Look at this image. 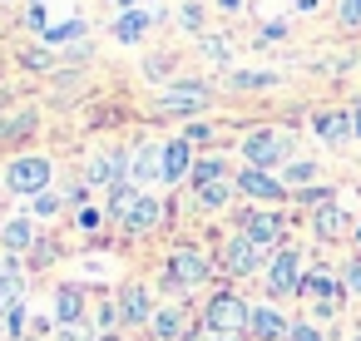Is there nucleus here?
<instances>
[{"label":"nucleus","mask_w":361,"mask_h":341,"mask_svg":"<svg viewBox=\"0 0 361 341\" xmlns=\"http://www.w3.org/2000/svg\"><path fill=\"white\" fill-rule=\"evenodd\" d=\"M247 316H252V306H247L238 292H218V297L208 302V311H203V326H208L218 341H233V336L247 331Z\"/></svg>","instance_id":"f257e3e1"},{"label":"nucleus","mask_w":361,"mask_h":341,"mask_svg":"<svg viewBox=\"0 0 361 341\" xmlns=\"http://www.w3.org/2000/svg\"><path fill=\"white\" fill-rule=\"evenodd\" d=\"M287 154H292V139H287L282 129H257V134H247V144H243L247 168H262V173H272L277 163H287Z\"/></svg>","instance_id":"f03ea898"},{"label":"nucleus","mask_w":361,"mask_h":341,"mask_svg":"<svg viewBox=\"0 0 361 341\" xmlns=\"http://www.w3.org/2000/svg\"><path fill=\"white\" fill-rule=\"evenodd\" d=\"M6 188H11V193H25V198H40V193L50 188V159L20 154V159L6 168Z\"/></svg>","instance_id":"7ed1b4c3"},{"label":"nucleus","mask_w":361,"mask_h":341,"mask_svg":"<svg viewBox=\"0 0 361 341\" xmlns=\"http://www.w3.org/2000/svg\"><path fill=\"white\" fill-rule=\"evenodd\" d=\"M208 252L203 247H178L173 257H169V287L173 292H188V287H198V282H208Z\"/></svg>","instance_id":"20e7f679"},{"label":"nucleus","mask_w":361,"mask_h":341,"mask_svg":"<svg viewBox=\"0 0 361 341\" xmlns=\"http://www.w3.org/2000/svg\"><path fill=\"white\" fill-rule=\"evenodd\" d=\"M203 104H208V85L198 80H178L159 94V114H198Z\"/></svg>","instance_id":"39448f33"},{"label":"nucleus","mask_w":361,"mask_h":341,"mask_svg":"<svg viewBox=\"0 0 361 341\" xmlns=\"http://www.w3.org/2000/svg\"><path fill=\"white\" fill-rule=\"evenodd\" d=\"M233 188L247 193V198H257V203H277V198H287V183H282L277 173H262V168H243V173L233 178Z\"/></svg>","instance_id":"423d86ee"},{"label":"nucleus","mask_w":361,"mask_h":341,"mask_svg":"<svg viewBox=\"0 0 361 341\" xmlns=\"http://www.w3.org/2000/svg\"><path fill=\"white\" fill-rule=\"evenodd\" d=\"M262 257H267V247H257L247 232H238V237L223 247V267H228L233 277H247V272H257V267H262Z\"/></svg>","instance_id":"0eeeda50"},{"label":"nucleus","mask_w":361,"mask_h":341,"mask_svg":"<svg viewBox=\"0 0 361 341\" xmlns=\"http://www.w3.org/2000/svg\"><path fill=\"white\" fill-rule=\"evenodd\" d=\"M159 6H134V11H124L119 20H114V40L119 45H139L144 35H149V25H159Z\"/></svg>","instance_id":"6e6552de"},{"label":"nucleus","mask_w":361,"mask_h":341,"mask_svg":"<svg viewBox=\"0 0 361 341\" xmlns=\"http://www.w3.org/2000/svg\"><path fill=\"white\" fill-rule=\"evenodd\" d=\"M297 292H302L307 302H317V311L326 316V311H336V306H341V292H346V287H341V282H331L326 272H307V277L297 282Z\"/></svg>","instance_id":"1a4fd4ad"},{"label":"nucleus","mask_w":361,"mask_h":341,"mask_svg":"<svg viewBox=\"0 0 361 341\" xmlns=\"http://www.w3.org/2000/svg\"><path fill=\"white\" fill-rule=\"evenodd\" d=\"M297 252L292 247H282V252H272V267H267V292L272 297H292L297 292Z\"/></svg>","instance_id":"9d476101"},{"label":"nucleus","mask_w":361,"mask_h":341,"mask_svg":"<svg viewBox=\"0 0 361 341\" xmlns=\"http://www.w3.org/2000/svg\"><path fill=\"white\" fill-rule=\"evenodd\" d=\"M287 331H292V321L277 306H252V316H247V336L252 341H287Z\"/></svg>","instance_id":"9b49d317"},{"label":"nucleus","mask_w":361,"mask_h":341,"mask_svg":"<svg viewBox=\"0 0 361 341\" xmlns=\"http://www.w3.org/2000/svg\"><path fill=\"white\" fill-rule=\"evenodd\" d=\"M119 321H129V326H149V321H154L149 287H139V282H129V287H124V297H119Z\"/></svg>","instance_id":"f8f14e48"},{"label":"nucleus","mask_w":361,"mask_h":341,"mask_svg":"<svg viewBox=\"0 0 361 341\" xmlns=\"http://www.w3.org/2000/svg\"><path fill=\"white\" fill-rule=\"evenodd\" d=\"M129 183H134V188H139V183H164V149H159V144H144V149L134 154Z\"/></svg>","instance_id":"ddd939ff"},{"label":"nucleus","mask_w":361,"mask_h":341,"mask_svg":"<svg viewBox=\"0 0 361 341\" xmlns=\"http://www.w3.org/2000/svg\"><path fill=\"white\" fill-rule=\"evenodd\" d=\"M193 173V144L188 139H169L164 144V183H183Z\"/></svg>","instance_id":"4468645a"},{"label":"nucleus","mask_w":361,"mask_h":341,"mask_svg":"<svg viewBox=\"0 0 361 341\" xmlns=\"http://www.w3.org/2000/svg\"><path fill=\"white\" fill-rule=\"evenodd\" d=\"M164 223V203L154 198V193H139V203L129 208V218H124V228L129 232H154Z\"/></svg>","instance_id":"2eb2a0df"},{"label":"nucleus","mask_w":361,"mask_h":341,"mask_svg":"<svg viewBox=\"0 0 361 341\" xmlns=\"http://www.w3.org/2000/svg\"><path fill=\"white\" fill-rule=\"evenodd\" d=\"M243 232L257 242V247H272L282 237V213H243Z\"/></svg>","instance_id":"dca6fc26"},{"label":"nucleus","mask_w":361,"mask_h":341,"mask_svg":"<svg viewBox=\"0 0 361 341\" xmlns=\"http://www.w3.org/2000/svg\"><path fill=\"white\" fill-rule=\"evenodd\" d=\"M312 129H317V139H326V144H341V139H351V134H356L351 114H317V119H312Z\"/></svg>","instance_id":"f3484780"},{"label":"nucleus","mask_w":361,"mask_h":341,"mask_svg":"<svg viewBox=\"0 0 361 341\" xmlns=\"http://www.w3.org/2000/svg\"><path fill=\"white\" fill-rule=\"evenodd\" d=\"M80 316H85V292L80 287H60L55 292V321L60 326H75Z\"/></svg>","instance_id":"a211bd4d"},{"label":"nucleus","mask_w":361,"mask_h":341,"mask_svg":"<svg viewBox=\"0 0 361 341\" xmlns=\"http://www.w3.org/2000/svg\"><path fill=\"white\" fill-rule=\"evenodd\" d=\"M312 223H317V237H326V242H331V237H341V232H346V213H341V208H336V203H322V208H317V218H312Z\"/></svg>","instance_id":"6ab92c4d"},{"label":"nucleus","mask_w":361,"mask_h":341,"mask_svg":"<svg viewBox=\"0 0 361 341\" xmlns=\"http://www.w3.org/2000/svg\"><path fill=\"white\" fill-rule=\"evenodd\" d=\"M16 302H25V297H20V267L6 262V267H0V311H11Z\"/></svg>","instance_id":"aec40b11"},{"label":"nucleus","mask_w":361,"mask_h":341,"mask_svg":"<svg viewBox=\"0 0 361 341\" xmlns=\"http://www.w3.org/2000/svg\"><path fill=\"white\" fill-rule=\"evenodd\" d=\"M193 188H203V183H223L228 178V159H193Z\"/></svg>","instance_id":"412c9836"},{"label":"nucleus","mask_w":361,"mask_h":341,"mask_svg":"<svg viewBox=\"0 0 361 341\" xmlns=\"http://www.w3.org/2000/svg\"><path fill=\"white\" fill-rule=\"evenodd\" d=\"M85 35H90V20H80V16H70V20H60V25H50V30H45V40H50V45L85 40Z\"/></svg>","instance_id":"4be33fe9"},{"label":"nucleus","mask_w":361,"mask_h":341,"mask_svg":"<svg viewBox=\"0 0 361 341\" xmlns=\"http://www.w3.org/2000/svg\"><path fill=\"white\" fill-rule=\"evenodd\" d=\"M228 85H233V89H272L277 75H272V70H233Z\"/></svg>","instance_id":"5701e85b"},{"label":"nucleus","mask_w":361,"mask_h":341,"mask_svg":"<svg viewBox=\"0 0 361 341\" xmlns=\"http://www.w3.org/2000/svg\"><path fill=\"white\" fill-rule=\"evenodd\" d=\"M134 203H139V188H134V183H119V188H109V203H104V208H109V218L124 223Z\"/></svg>","instance_id":"b1692460"},{"label":"nucleus","mask_w":361,"mask_h":341,"mask_svg":"<svg viewBox=\"0 0 361 341\" xmlns=\"http://www.w3.org/2000/svg\"><path fill=\"white\" fill-rule=\"evenodd\" d=\"M149 326H154V336H159V341H173V336L183 331V311H178V306H164V311H154V321H149Z\"/></svg>","instance_id":"393cba45"},{"label":"nucleus","mask_w":361,"mask_h":341,"mask_svg":"<svg viewBox=\"0 0 361 341\" xmlns=\"http://www.w3.org/2000/svg\"><path fill=\"white\" fill-rule=\"evenodd\" d=\"M0 237H6V247H16V252L35 247V228H30L25 218H11V223H6V232H0Z\"/></svg>","instance_id":"a878e982"},{"label":"nucleus","mask_w":361,"mask_h":341,"mask_svg":"<svg viewBox=\"0 0 361 341\" xmlns=\"http://www.w3.org/2000/svg\"><path fill=\"white\" fill-rule=\"evenodd\" d=\"M193 198H198L203 208H223V203L233 198V178H223V183H203V188H193Z\"/></svg>","instance_id":"bb28decb"},{"label":"nucleus","mask_w":361,"mask_h":341,"mask_svg":"<svg viewBox=\"0 0 361 341\" xmlns=\"http://www.w3.org/2000/svg\"><path fill=\"white\" fill-rule=\"evenodd\" d=\"M312 178H317V163H307V159L287 163V173H282V183H287V188H302V183H312Z\"/></svg>","instance_id":"cd10ccee"},{"label":"nucleus","mask_w":361,"mask_h":341,"mask_svg":"<svg viewBox=\"0 0 361 341\" xmlns=\"http://www.w3.org/2000/svg\"><path fill=\"white\" fill-rule=\"evenodd\" d=\"M336 16H341V25H346V30H361V0H341Z\"/></svg>","instance_id":"c85d7f7f"},{"label":"nucleus","mask_w":361,"mask_h":341,"mask_svg":"<svg viewBox=\"0 0 361 341\" xmlns=\"http://www.w3.org/2000/svg\"><path fill=\"white\" fill-rule=\"evenodd\" d=\"M6 331H11V336H25V302H16V306L6 311Z\"/></svg>","instance_id":"c756f323"},{"label":"nucleus","mask_w":361,"mask_h":341,"mask_svg":"<svg viewBox=\"0 0 361 341\" xmlns=\"http://www.w3.org/2000/svg\"><path fill=\"white\" fill-rule=\"evenodd\" d=\"M287 341H326L312 321H292V331H287Z\"/></svg>","instance_id":"7c9ffc66"},{"label":"nucleus","mask_w":361,"mask_h":341,"mask_svg":"<svg viewBox=\"0 0 361 341\" xmlns=\"http://www.w3.org/2000/svg\"><path fill=\"white\" fill-rule=\"evenodd\" d=\"M60 341H99L85 321H75V326H60Z\"/></svg>","instance_id":"2f4dec72"},{"label":"nucleus","mask_w":361,"mask_h":341,"mask_svg":"<svg viewBox=\"0 0 361 341\" xmlns=\"http://www.w3.org/2000/svg\"><path fill=\"white\" fill-rule=\"evenodd\" d=\"M346 292H356V297H361V252L346 262Z\"/></svg>","instance_id":"473e14b6"},{"label":"nucleus","mask_w":361,"mask_h":341,"mask_svg":"<svg viewBox=\"0 0 361 341\" xmlns=\"http://www.w3.org/2000/svg\"><path fill=\"white\" fill-rule=\"evenodd\" d=\"M178 20H183V30H203V11H198V6H183Z\"/></svg>","instance_id":"72a5a7b5"},{"label":"nucleus","mask_w":361,"mask_h":341,"mask_svg":"<svg viewBox=\"0 0 361 341\" xmlns=\"http://www.w3.org/2000/svg\"><path fill=\"white\" fill-rule=\"evenodd\" d=\"M20 65H25V70H50V55H45V50H25Z\"/></svg>","instance_id":"f704fd0d"},{"label":"nucleus","mask_w":361,"mask_h":341,"mask_svg":"<svg viewBox=\"0 0 361 341\" xmlns=\"http://www.w3.org/2000/svg\"><path fill=\"white\" fill-rule=\"evenodd\" d=\"M144 75H149V80H164V75H169V55H154V60H144Z\"/></svg>","instance_id":"c9c22d12"},{"label":"nucleus","mask_w":361,"mask_h":341,"mask_svg":"<svg viewBox=\"0 0 361 341\" xmlns=\"http://www.w3.org/2000/svg\"><path fill=\"white\" fill-rule=\"evenodd\" d=\"M35 213H40V218H55V213H60V198H55V193H40V198H35Z\"/></svg>","instance_id":"e433bc0d"},{"label":"nucleus","mask_w":361,"mask_h":341,"mask_svg":"<svg viewBox=\"0 0 361 341\" xmlns=\"http://www.w3.org/2000/svg\"><path fill=\"white\" fill-rule=\"evenodd\" d=\"M183 139H188V144H208V139H213V124H188Z\"/></svg>","instance_id":"4c0bfd02"},{"label":"nucleus","mask_w":361,"mask_h":341,"mask_svg":"<svg viewBox=\"0 0 361 341\" xmlns=\"http://www.w3.org/2000/svg\"><path fill=\"white\" fill-rule=\"evenodd\" d=\"M282 35H287L282 20H267V25H262V40H282Z\"/></svg>","instance_id":"58836bf2"},{"label":"nucleus","mask_w":361,"mask_h":341,"mask_svg":"<svg viewBox=\"0 0 361 341\" xmlns=\"http://www.w3.org/2000/svg\"><path fill=\"white\" fill-rule=\"evenodd\" d=\"M80 228H85V232H94V228H99V213H94V208H85V213H80Z\"/></svg>","instance_id":"ea45409f"},{"label":"nucleus","mask_w":361,"mask_h":341,"mask_svg":"<svg viewBox=\"0 0 361 341\" xmlns=\"http://www.w3.org/2000/svg\"><path fill=\"white\" fill-rule=\"evenodd\" d=\"M203 331H208V326H193V331H183V341H203Z\"/></svg>","instance_id":"a19ab883"},{"label":"nucleus","mask_w":361,"mask_h":341,"mask_svg":"<svg viewBox=\"0 0 361 341\" xmlns=\"http://www.w3.org/2000/svg\"><path fill=\"white\" fill-rule=\"evenodd\" d=\"M109 6H119V11H134V6H139V0H109Z\"/></svg>","instance_id":"79ce46f5"},{"label":"nucleus","mask_w":361,"mask_h":341,"mask_svg":"<svg viewBox=\"0 0 361 341\" xmlns=\"http://www.w3.org/2000/svg\"><path fill=\"white\" fill-rule=\"evenodd\" d=\"M218 6H223V11H243V0H218Z\"/></svg>","instance_id":"37998d69"},{"label":"nucleus","mask_w":361,"mask_h":341,"mask_svg":"<svg viewBox=\"0 0 361 341\" xmlns=\"http://www.w3.org/2000/svg\"><path fill=\"white\" fill-rule=\"evenodd\" d=\"M351 124H356V134H361V104H356V114H351Z\"/></svg>","instance_id":"c03bdc74"},{"label":"nucleus","mask_w":361,"mask_h":341,"mask_svg":"<svg viewBox=\"0 0 361 341\" xmlns=\"http://www.w3.org/2000/svg\"><path fill=\"white\" fill-rule=\"evenodd\" d=\"M297 6H302V11H312V6H317V0H297Z\"/></svg>","instance_id":"a18cd8bd"},{"label":"nucleus","mask_w":361,"mask_h":341,"mask_svg":"<svg viewBox=\"0 0 361 341\" xmlns=\"http://www.w3.org/2000/svg\"><path fill=\"white\" fill-rule=\"evenodd\" d=\"M356 242H361V228H356Z\"/></svg>","instance_id":"49530a36"},{"label":"nucleus","mask_w":361,"mask_h":341,"mask_svg":"<svg viewBox=\"0 0 361 341\" xmlns=\"http://www.w3.org/2000/svg\"><path fill=\"white\" fill-rule=\"evenodd\" d=\"M356 341H361V326H356Z\"/></svg>","instance_id":"de8ad7c7"},{"label":"nucleus","mask_w":361,"mask_h":341,"mask_svg":"<svg viewBox=\"0 0 361 341\" xmlns=\"http://www.w3.org/2000/svg\"><path fill=\"white\" fill-rule=\"evenodd\" d=\"M25 341H30V336H25Z\"/></svg>","instance_id":"09e8293b"}]
</instances>
